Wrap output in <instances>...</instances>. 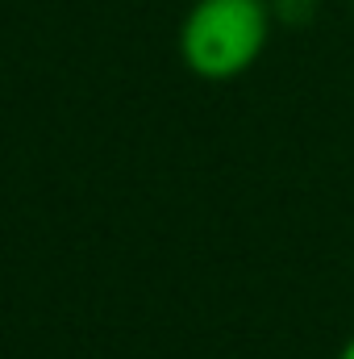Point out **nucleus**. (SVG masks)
<instances>
[{"instance_id": "obj_1", "label": "nucleus", "mask_w": 354, "mask_h": 359, "mask_svg": "<svg viewBox=\"0 0 354 359\" xmlns=\"http://www.w3.org/2000/svg\"><path fill=\"white\" fill-rule=\"evenodd\" d=\"M271 42L267 0H196L179 21V59L196 80L225 84L246 76Z\"/></svg>"}, {"instance_id": "obj_3", "label": "nucleus", "mask_w": 354, "mask_h": 359, "mask_svg": "<svg viewBox=\"0 0 354 359\" xmlns=\"http://www.w3.org/2000/svg\"><path fill=\"white\" fill-rule=\"evenodd\" d=\"M351 4H354V0H351Z\"/></svg>"}, {"instance_id": "obj_2", "label": "nucleus", "mask_w": 354, "mask_h": 359, "mask_svg": "<svg viewBox=\"0 0 354 359\" xmlns=\"http://www.w3.org/2000/svg\"><path fill=\"white\" fill-rule=\"evenodd\" d=\"M338 359H354V334L342 343V351H338Z\"/></svg>"}]
</instances>
